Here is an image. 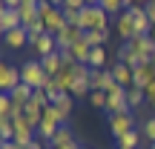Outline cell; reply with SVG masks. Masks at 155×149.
Masks as SVG:
<instances>
[{
	"mask_svg": "<svg viewBox=\"0 0 155 149\" xmlns=\"http://www.w3.org/2000/svg\"><path fill=\"white\" fill-rule=\"evenodd\" d=\"M83 37H86V43L92 46V49H98V46L106 43V37H109V29H106V32H101V29H89Z\"/></svg>",
	"mask_w": 155,
	"mask_h": 149,
	"instance_id": "cell-21",
	"label": "cell"
},
{
	"mask_svg": "<svg viewBox=\"0 0 155 149\" xmlns=\"http://www.w3.org/2000/svg\"><path fill=\"white\" fill-rule=\"evenodd\" d=\"M86 6H101V0H86Z\"/></svg>",
	"mask_w": 155,
	"mask_h": 149,
	"instance_id": "cell-39",
	"label": "cell"
},
{
	"mask_svg": "<svg viewBox=\"0 0 155 149\" xmlns=\"http://www.w3.org/2000/svg\"><path fill=\"white\" fill-rule=\"evenodd\" d=\"M109 121V132H112V138H121V135H127V132H132L135 129V118H132V112H115V115H109L106 118Z\"/></svg>",
	"mask_w": 155,
	"mask_h": 149,
	"instance_id": "cell-4",
	"label": "cell"
},
{
	"mask_svg": "<svg viewBox=\"0 0 155 149\" xmlns=\"http://www.w3.org/2000/svg\"><path fill=\"white\" fill-rule=\"evenodd\" d=\"M147 15H150V20L155 23V0H150V6H147Z\"/></svg>",
	"mask_w": 155,
	"mask_h": 149,
	"instance_id": "cell-35",
	"label": "cell"
},
{
	"mask_svg": "<svg viewBox=\"0 0 155 149\" xmlns=\"http://www.w3.org/2000/svg\"><path fill=\"white\" fill-rule=\"evenodd\" d=\"M106 100H109V95H106V92L92 89V95H89V103H92L95 109H106Z\"/></svg>",
	"mask_w": 155,
	"mask_h": 149,
	"instance_id": "cell-28",
	"label": "cell"
},
{
	"mask_svg": "<svg viewBox=\"0 0 155 149\" xmlns=\"http://www.w3.org/2000/svg\"><path fill=\"white\" fill-rule=\"evenodd\" d=\"M26 32H29V43H35L40 34H46V23L43 20H35L32 26H26Z\"/></svg>",
	"mask_w": 155,
	"mask_h": 149,
	"instance_id": "cell-29",
	"label": "cell"
},
{
	"mask_svg": "<svg viewBox=\"0 0 155 149\" xmlns=\"http://www.w3.org/2000/svg\"><path fill=\"white\" fill-rule=\"evenodd\" d=\"M3 43L9 46V49H23V46L29 43V32H26V26L6 32V34H3Z\"/></svg>",
	"mask_w": 155,
	"mask_h": 149,
	"instance_id": "cell-12",
	"label": "cell"
},
{
	"mask_svg": "<svg viewBox=\"0 0 155 149\" xmlns=\"http://www.w3.org/2000/svg\"><path fill=\"white\" fill-rule=\"evenodd\" d=\"M141 135L147 138V144H155V118H150V121H144V126H141Z\"/></svg>",
	"mask_w": 155,
	"mask_h": 149,
	"instance_id": "cell-30",
	"label": "cell"
},
{
	"mask_svg": "<svg viewBox=\"0 0 155 149\" xmlns=\"http://www.w3.org/2000/svg\"><path fill=\"white\" fill-rule=\"evenodd\" d=\"M72 141H75V138H72V129H69V123H63V126L55 132V138L49 141V146H52V149H61V146L72 144Z\"/></svg>",
	"mask_w": 155,
	"mask_h": 149,
	"instance_id": "cell-17",
	"label": "cell"
},
{
	"mask_svg": "<svg viewBox=\"0 0 155 149\" xmlns=\"http://www.w3.org/2000/svg\"><path fill=\"white\" fill-rule=\"evenodd\" d=\"M61 9H75V11H81V9H86V0H63Z\"/></svg>",
	"mask_w": 155,
	"mask_h": 149,
	"instance_id": "cell-31",
	"label": "cell"
},
{
	"mask_svg": "<svg viewBox=\"0 0 155 149\" xmlns=\"http://www.w3.org/2000/svg\"><path fill=\"white\" fill-rule=\"evenodd\" d=\"M58 129H61V123H55V121H46V118H43V121H40V126H38V138H40V141H52Z\"/></svg>",
	"mask_w": 155,
	"mask_h": 149,
	"instance_id": "cell-19",
	"label": "cell"
},
{
	"mask_svg": "<svg viewBox=\"0 0 155 149\" xmlns=\"http://www.w3.org/2000/svg\"><path fill=\"white\" fill-rule=\"evenodd\" d=\"M0 3H3V9H17L20 0H0Z\"/></svg>",
	"mask_w": 155,
	"mask_h": 149,
	"instance_id": "cell-34",
	"label": "cell"
},
{
	"mask_svg": "<svg viewBox=\"0 0 155 149\" xmlns=\"http://www.w3.org/2000/svg\"><path fill=\"white\" fill-rule=\"evenodd\" d=\"M23 121H26L32 129H38L40 121H43V106H38L35 100H29V103L23 106Z\"/></svg>",
	"mask_w": 155,
	"mask_h": 149,
	"instance_id": "cell-14",
	"label": "cell"
},
{
	"mask_svg": "<svg viewBox=\"0 0 155 149\" xmlns=\"http://www.w3.org/2000/svg\"><path fill=\"white\" fill-rule=\"evenodd\" d=\"M20 75H23V83L32 89H43L46 77H49L43 72V66H40V60H29L26 66H20Z\"/></svg>",
	"mask_w": 155,
	"mask_h": 149,
	"instance_id": "cell-3",
	"label": "cell"
},
{
	"mask_svg": "<svg viewBox=\"0 0 155 149\" xmlns=\"http://www.w3.org/2000/svg\"><path fill=\"white\" fill-rule=\"evenodd\" d=\"M83 149H86V146H83Z\"/></svg>",
	"mask_w": 155,
	"mask_h": 149,
	"instance_id": "cell-45",
	"label": "cell"
},
{
	"mask_svg": "<svg viewBox=\"0 0 155 149\" xmlns=\"http://www.w3.org/2000/svg\"><path fill=\"white\" fill-rule=\"evenodd\" d=\"M152 63H155V57H152Z\"/></svg>",
	"mask_w": 155,
	"mask_h": 149,
	"instance_id": "cell-43",
	"label": "cell"
},
{
	"mask_svg": "<svg viewBox=\"0 0 155 149\" xmlns=\"http://www.w3.org/2000/svg\"><path fill=\"white\" fill-rule=\"evenodd\" d=\"M40 0H20V6H38Z\"/></svg>",
	"mask_w": 155,
	"mask_h": 149,
	"instance_id": "cell-36",
	"label": "cell"
},
{
	"mask_svg": "<svg viewBox=\"0 0 155 149\" xmlns=\"http://www.w3.org/2000/svg\"><path fill=\"white\" fill-rule=\"evenodd\" d=\"M150 40L155 43V23H152V29H150Z\"/></svg>",
	"mask_w": 155,
	"mask_h": 149,
	"instance_id": "cell-38",
	"label": "cell"
},
{
	"mask_svg": "<svg viewBox=\"0 0 155 149\" xmlns=\"http://www.w3.org/2000/svg\"><path fill=\"white\" fill-rule=\"evenodd\" d=\"M20 83H23V75H20L17 66H12V63H3V66H0V92L9 95L12 89H17Z\"/></svg>",
	"mask_w": 155,
	"mask_h": 149,
	"instance_id": "cell-5",
	"label": "cell"
},
{
	"mask_svg": "<svg viewBox=\"0 0 155 149\" xmlns=\"http://www.w3.org/2000/svg\"><path fill=\"white\" fill-rule=\"evenodd\" d=\"M55 80H58V86H61L63 92H72V83H75V75H72V66H63L61 72L55 75Z\"/></svg>",
	"mask_w": 155,
	"mask_h": 149,
	"instance_id": "cell-20",
	"label": "cell"
},
{
	"mask_svg": "<svg viewBox=\"0 0 155 149\" xmlns=\"http://www.w3.org/2000/svg\"><path fill=\"white\" fill-rule=\"evenodd\" d=\"M38 60H40V66H43V72L49 75V77H55V75L63 69V57H61V52H52V55L38 57Z\"/></svg>",
	"mask_w": 155,
	"mask_h": 149,
	"instance_id": "cell-15",
	"label": "cell"
},
{
	"mask_svg": "<svg viewBox=\"0 0 155 149\" xmlns=\"http://www.w3.org/2000/svg\"><path fill=\"white\" fill-rule=\"evenodd\" d=\"M106 95H109V100H106V112H109V115H115V112H132L129 103H127V89H124V86L115 83Z\"/></svg>",
	"mask_w": 155,
	"mask_h": 149,
	"instance_id": "cell-6",
	"label": "cell"
},
{
	"mask_svg": "<svg viewBox=\"0 0 155 149\" xmlns=\"http://www.w3.org/2000/svg\"><path fill=\"white\" fill-rule=\"evenodd\" d=\"M118 149H124V146H118Z\"/></svg>",
	"mask_w": 155,
	"mask_h": 149,
	"instance_id": "cell-44",
	"label": "cell"
},
{
	"mask_svg": "<svg viewBox=\"0 0 155 149\" xmlns=\"http://www.w3.org/2000/svg\"><path fill=\"white\" fill-rule=\"evenodd\" d=\"M132 75H135V86L138 89H147L150 83L155 80V63H141V66H135L132 69Z\"/></svg>",
	"mask_w": 155,
	"mask_h": 149,
	"instance_id": "cell-10",
	"label": "cell"
},
{
	"mask_svg": "<svg viewBox=\"0 0 155 149\" xmlns=\"http://www.w3.org/2000/svg\"><path fill=\"white\" fill-rule=\"evenodd\" d=\"M132 6H144V9H147V6H150V0H132Z\"/></svg>",
	"mask_w": 155,
	"mask_h": 149,
	"instance_id": "cell-37",
	"label": "cell"
},
{
	"mask_svg": "<svg viewBox=\"0 0 155 149\" xmlns=\"http://www.w3.org/2000/svg\"><path fill=\"white\" fill-rule=\"evenodd\" d=\"M0 149H23V146H17L15 141H0Z\"/></svg>",
	"mask_w": 155,
	"mask_h": 149,
	"instance_id": "cell-33",
	"label": "cell"
},
{
	"mask_svg": "<svg viewBox=\"0 0 155 149\" xmlns=\"http://www.w3.org/2000/svg\"><path fill=\"white\" fill-rule=\"evenodd\" d=\"M49 3H52V6H63V0H49Z\"/></svg>",
	"mask_w": 155,
	"mask_h": 149,
	"instance_id": "cell-40",
	"label": "cell"
},
{
	"mask_svg": "<svg viewBox=\"0 0 155 149\" xmlns=\"http://www.w3.org/2000/svg\"><path fill=\"white\" fill-rule=\"evenodd\" d=\"M147 100V95H144V89H138V86H132V89H127V103H129V109H138L141 103Z\"/></svg>",
	"mask_w": 155,
	"mask_h": 149,
	"instance_id": "cell-24",
	"label": "cell"
},
{
	"mask_svg": "<svg viewBox=\"0 0 155 149\" xmlns=\"http://www.w3.org/2000/svg\"><path fill=\"white\" fill-rule=\"evenodd\" d=\"M112 77H115V83H118V86H124V89H132V86H135L132 66H127V63H121V60L112 66Z\"/></svg>",
	"mask_w": 155,
	"mask_h": 149,
	"instance_id": "cell-9",
	"label": "cell"
},
{
	"mask_svg": "<svg viewBox=\"0 0 155 149\" xmlns=\"http://www.w3.org/2000/svg\"><path fill=\"white\" fill-rule=\"evenodd\" d=\"M72 55H75V63H89V55H92V46L86 43V37H81L78 43L72 46Z\"/></svg>",
	"mask_w": 155,
	"mask_h": 149,
	"instance_id": "cell-18",
	"label": "cell"
},
{
	"mask_svg": "<svg viewBox=\"0 0 155 149\" xmlns=\"http://www.w3.org/2000/svg\"><path fill=\"white\" fill-rule=\"evenodd\" d=\"M78 26H81L83 32H89V29L106 32V29H109V15H106L101 6H86V9H81V23H78Z\"/></svg>",
	"mask_w": 155,
	"mask_h": 149,
	"instance_id": "cell-1",
	"label": "cell"
},
{
	"mask_svg": "<svg viewBox=\"0 0 155 149\" xmlns=\"http://www.w3.org/2000/svg\"><path fill=\"white\" fill-rule=\"evenodd\" d=\"M150 106H152V109H155V100H152V103H150Z\"/></svg>",
	"mask_w": 155,
	"mask_h": 149,
	"instance_id": "cell-41",
	"label": "cell"
},
{
	"mask_svg": "<svg viewBox=\"0 0 155 149\" xmlns=\"http://www.w3.org/2000/svg\"><path fill=\"white\" fill-rule=\"evenodd\" d=\"M118 60L127 63V66H132V69H135V66H141V57H138V55H132L127 46H121V49H118Z\"/></svg>",
	"mask_w": 155,
	"mask_h": 149,
	"instance_id": "cell-26",
	"label": "cell"
},
{
	"mask_svg": "<svg viewBox=\"0 0 155 149\" xmlns=\"http://www.w3.org/2000/svg\"><path fill=\"white\" fill-rule=\"evenodd\" d=\"M138 144H141V132L138 129H132V132L118 138V146H124V149H138Z\"/></svg>",
	"mask_w": 155,
	"mask_h": 149,
	"instance_id": "cell-22",
	"label": "cell"
},
{
	"mask_svg": "<svg viewBox=\"0 0 155 149\" xmlns=\"http://www.w3.org/2000/svg\"><path fill=\"white\" fill-rule=\"evenodd\" d=\"M69 95H72L75 100H78V98H86V100H89V95H92V83H89V80H75Z\"/></svg>",
	"mask_w": 155,
	"mask_h": 149,
	"instance_id": "cell-23",
	"label": "cell"
},
{
	"mask_svg": "<svg viewBox=\"0 0 155 149\" xmlns=\"http://www.w3.org/2000/svg\"><path fill=\"white\" fill-rule=\"evenodd\" d=\"M89 66H92V69H106V49H104V46L92 49V55H89Z\"/></svg>",
	"mask_w": 155,
	"mask_h": 149,
	"instance_id": "cell-25",
	"label": "cell"
},
{
	"mask_svg": "<svg viewBox=\"0 0 155 149\" xmlns=\"http://www.w3.org/2000/svg\"><path fill=\"white\" fill-rule=\"evenodd\" d=\"M55 106H58V112L63 115V123H66L69 118H72V109H75V98H72L69 92H61V95L55 98Z\"/></svg>",
	"mask_w": 155,
	"mask_h": 149,
	"instance_id": "cell-16",
	"label": "cell"
},
{
	"mask_svg": "<svg viewBox=\"0 0 155 149\" xmlns=\"http://www.w3.org/2000/svg\"><path fill=\"white\" fill-rule=\"evenodd\" d=\"M150 149H155V144H152V146H150Z\"/></svg>",
	"mask_w": 155,
	"mask_h": 149,
	"instance_id": "cell-42",
	"label": "cell"
},
{
	"mask_svg": "<svg viewBox=\"0 0 155 149\" xmlns=\"http://www.w3.org/2000/svg\"><path fill=\"white\" fill-rule=\"evenodd\" d=\"M29 46H32V49L38 52L40 57H46V55H52V52H58V37L46 32V34H40V37L35 40V43H29Z\"/></svg>",
	"mask_w": 155,
	"mask_h": 149,
	"instance_id": "cell-11",
	"label": "cell"
},
{
	"mask_svg": "<svg viewBox=\"0 0 155 149\" xmlns=\"http://www.w3.org/2000/svg\"><path fill=\"white\" fill-rule=\"evenodd\" d=\"M124 46H127L132 55H138V57H141V63H150L152 57H155V43L150 40V34H135V37H132V40H127Z\"/></svg>",
	"mask_w": 155,
	"mask_h": 149,
	"instance_id": "cell-2",
	"label": "cell"
},
{
	"mask_svg": "<svg viewBox=\"0 0 155 149\" xmlns=\"http://www.w3.org/2000/svg\"><path fill=\"white\" fill-rule=\"evenodd\" d=\"M92 89H101V92H109L115 86V77H112V69H92V77H89Z\"/></svg>",
	"mask_w": 155,
	"mask_h": 149,
	"instance_id": "cell-8",
	"label": "cell"
},
{
	"mask_svg": "<svg viewBox=\"0 0 155 149\" xmlns=\"http://www.w3.org/2000/svg\"><path fill=\"white\" fill-rule=\"evenodd\" d=\"M23 20H20V11L17 9H0V29L6 32H12V29H20Z\"/></svg>",
	"mask_w": 155,
	"mask_h": 149,
	"instance_id": "cell-13",
	"label": "cell"
},
{
	"mask_svg": "<svg viewBox=\"0 0 155 149\" xmlns=\"http://www.w3.org/2000/svg\"><path fill=\"white\" fill-rule=\"evenodd\" d=\"M144 95H147V103H152V100H155V80L144 89Z\"/></svg>",
	"mask_w": 155,
	"mask_h": 149,
	"instance_id": "cell-32",
	"label": "cell"
},
{
	"mask_svg": "<svg viewBox=\"0 0 155 149\" xmlns=\"http://www.w3.org/2000/svg\"><path fill=\"white\" fill-rule=\"evenodd\" d=\"M115 29H118V34H121V40L127 43V40H132L135 34H138V29H135V17H132V11H121V15L115 17Z\"/></svg>",
	"mask_w": 155,
	"mask_h": 149,
	"instance_id": "cell-7",
	"label": "cell"
},
{
	"mask_svg": "<svg viewBox=\"0 0 155 149\" xmlns=\"http://www.w3.org/2000/svg\"><path fill=\"white\" fill-rule=\"evenodd\" d=\"M0 141H15V121L12 118L0 121Z\"/></svg>",
	"mask_w": 155,
	"mask_h": 149,
	"instance_id": "cell-27",
	"label": "cell"
}]
</instances>
